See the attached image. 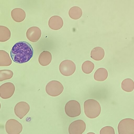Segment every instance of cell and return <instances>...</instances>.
<instances>
[{
	"label": "cell",
	"instance_id": "6da1fadb",
	"mask_svg": "<svg viewBox=\"0 0 134 134\" xmlns=\"http://www.w3.org/2000/svg\"><path fill=\"white\" fill-rule=\"evenodd\" d=\"M33 53V48L29 43L21 41L16 42L13 47L10 55L14 62L22 64L28 62L32 57Z\"/></svg>",
	"mask_w": 134,
	"mask_h": 134
},
{
	"label": "cell",
	"instance_id": "7a4b0ae2",
	"mask_svg": "<svg viewBox=\"0 0 134 134\" xmlns=\"http://www.w3.org/2000/svg\"><path fill=\"white\" fill-rule=\"evenodd\" d=\"M85 113L86 116L90 119L95 118L100 115L101 111L100 104L96 100L88 99L84 103Z\"/></svg>",
	"mask_w": 134,
	"mask_h": 134
},
{
	"label": "cell",
	"instance_id": "3957f363",
	"mask_svg": "<svg viewBox=\"0 0 134 134\" xmlns=\"http://www.w3.org/2000/svg\"><path fill=\"white\" fill-rule=\"evenodd\" d=\"M118 130L119 134H134V119H124L118 124Z\"/></svg>",
	"mask_w": 134,
	"mask_h": 134
},
{
	"label": "cell",
	"instance_id": "277c9868",
	"mask_svg": "<svg viewBox=\"0 0 134 134\" xmlns=\"http://www.w3.org/2000/svg\"><path fill=\"white\" fill-rule=\"evenodd\" d=\"M65 111L66 114L70 117L78 116L81 113L80 104L76 100H69L65 105Z\"/></svg>",
	"mask_w": 134,
	"mask_h": 134
},
{
	"label": "cell",
	"instance_id": "5b68a950",
	"mask_svg": "<svg viewBox=\"0 0 134 134\" xmlns=\"http://www.w3.org/2000/svg\"><path fill=\"white\" fill-rule=\"evenodd\" d=\"M64 87L59 81L52 80L49 82L46 87V93L53 97L58 96L60 95L64 90Z\"/></svg>",
	"mask_w": 134,
	"mask_h": 134
},
{
	"label": "cell",
	"instance_id": "8992f818",
	"mask_svg": "<svg viewBox=\"0 0 134 134\" xmlns=\"http://www.w3.org/2000/svg\"><path fill=\"white\" fill-rule=\"evenodd\" d=\"M59 70L61 73L65 76L71 75L75 72L76 70V65L72 61L65 60L60 63Z\"/></svg>",
	"mask_w": 134,
	"mask_h": 134
},
{
	"label": "cell",
	"instance_id": "52a82bcc",
	"mask_svg": "<svg viewBox=\"0 0 134 134\" xmlns=\"http://www.w3.org/2000/svg\"><path fill=\"white\" fill-rule=\"evenodd\" d=\"M7 132L8 134H19L22 131L23 126L18 121L14 119H10L5 125Z\"/></svg>",
	"mask_w": 134,
	"mask_h": 134
},
{
	"label": "cell",
	"instance_id": "ba28073f",
	"mask_svg": "<svg viewBox=\"0 0 134 134\" xmlns=\"http://www.w3.org/2000/svg\"><path fill=\"white\" fill-rule=\"evenodd\" d=\"M86 125L82 120H78L73 121L70 125L68 132L70 134H81L85 131Z\"/></svg>",
	"mask_w": 134,
	"mask_h": 134
},
{
	"label": "cell",
	"instance_id": "9c48e42d",
	"mask_svg": "<svg viewBox=\"0 0 134 134\" xmlns=\"http://www.w3.org/2000/svg\"><path fill=\"white\" fill-rule=\"evenodd\" d=\"M15 90V87L12 83H5L0 87V96L3 99H7L11 97Z\"/></svg>",
	"mask_w": 134,
	"mask_h": 134
},
{
	"label": "cell",
	"instance_id": "30bf717a",
	"mask_svg": "<svg viewBox=\"0 0 134 134\" xmlns=\"http://www.w3.org/2000/svg\"><path fill=\"white\" fill-rule=\"evenodd\" d=\"M29 104L25 102H20L17 103L14 107L15 114L20 119H22L28 112L30 110Z\"/></svg>",
	"mask_w": 134,
	"mask_h": 134
},
{
	"label": "cell",
	"instance_id": "8fae6325",
	"mask_svg": "<svg viewBox=\"0 0 134 134\" xmlns=\"http://www.w3.org/2000/svg\"><path fill=\"white\" fill-rule=\"evenodd\" d=\"M26 36L30 41L35 42L40 39L41 35V31L40 29L37 26L30 27L26 32Z\"/></svg>",
	"mask_w": 134,
	"mask_h": 134
},
{
	"label": "cell",
	"instance_id": "7c38bea8",
	"mask_svg": "<svg viewBox=\"0 0 134 134\" xmlns=\"http://www.w3.org/2000/svg\"><path fill=\"white\" fill-rule=\"evenodd\" d=\"M49 27L54 30L60 29L63 26V21L62 18L58 15H54L49 19L48 22Z\"/></svg>",
	"mask_w": 134,
	"mask_h": 134
},
{
	"label": "cell",
	"instance_id": "4fadbf2b",
	"mask_svg": "<svg viewBox=\"0 0 134 134\" xmlns=\"http://www.w3.org/2000/svg\"><path fill=\"white\" fill-rule=\"evenodd\" d=\"M11 16L12 19L17 22H21L25 18L26 14L24 11L20 8H15L11 12Z\"/></svg>",
	"mask_w": 134,
	"mask_h": 134
},
{
	"label": "cell",
	"instance_id": "5bb4252c",
	"mask_svg": "<svg viewBox=\"0 0 134 134\" xmlns=\"http://www.w3.org/2000/svg\"><path fill=\"white\" fill-rule=\"evenodd\" d=\"M52 59V55L50 52L47 51H43L40 54L38 61L41 65L46 66L51 63Z\"/></svg>",
	"mask_w": 134,
	"mask_h": 134
},
{
	"label": "cell",
	"instance_id": "9a60e30c",
	"mask_svg": "<svg viewBox=\"0 0 134 134\" xmlns=\"http://www.w3.org/2000/svg\"><path fill=\"white\" fill-rule=\"evenodd\" d=\"M105 52L104 49L102 47H97L94 48L91 51V57L94 60L99 61L102 60L104 57Z\"/></svg>",
	"mask_w": 134,
	"mask_h": 134
},
{
	"label": "cell",
	"instance_id": "2e32d148",
	"mask_svg": "<svg viewBox=\"0 0 134 134\" xmlns=\"http://www.w3.org/2000/svg\"><path fill=\"white\" fill-rule=\"evenodd\" d=\"M108 75L107 70L104 68H100L97 69L94 73V77L96 81H103L106 80Z\"/></svg>",
	"mask_w": 134,
	"mask_h": 134
},
{
	"label": "cell",
	"instance_id": "e0dca14e",
	"mask_svg": "<svg viewBox=\"0 0 134 134\" xmlns=\"http://www.w3.org/2000/svg\"><path fill=\"white\" fill-rule=\"evenodd\" d=\"M12 63V60L8 53L3 50H0V66H9Z\"/></svg>",
	"mask_w": 134,
	"mask_h": 134
},
{
	"label": "cell",
	"instance_id": "ac0fdd59",
	"mask_svg": "<svg viewBox=\"0 0 134 134\" xmlns=\"http://www.w3.org/2000/svg\"><path fill=\"white\" fill-rule=\"evenodd\" d=\"M121 86L122 89L124 91L131 92L134 89V82L131 79H126L122 81Z\"/></svg>",
	"mask_w": 134,
	"mask_h": 134
},
{
	"label": "cell",
	"instance_id": "d6986e66",
	"mask_svg": "<svg viewBox=\"0 0 134 134\" xmlns=\"http://www.w3.org/2000/svg\"><path fill=\"white\" fill-rule=\"evenodd\" d=\"M11 32L6 26H0V41L5 42L8 40L11 37Z\"/></svg>",
	"mask_w": 134,
	"mask_h": 134
},
{
	"label": "cell",
	"instance_id": "ffe728a7",
	"mask_svg": "<svg viewBox=\"0 0 134 134\" xmlns=\"http://www.w3.org/2000/svg\"><path fill=\"white\" fill-rule=\"evenodd\" d=\"M82 12L80 8L77 6H74L70 8L69 12V15L72 19L77 20L82 16Z\"/></svg>",
	"mask_w": 134,
	"mask_h": 134
},
{
	"label": "cell",
	"instance_id": "44dd1931",
	"mask_svg": "<svg viewBox=\"0 0 134 134\" xmlns=\"http://www.w3.org/2000/svg\"><path fill=\"white\" fill-rule=\"evenodd\" d=\"M94 67V64L91 61L87 60L83 62L82 65V69L83 71L86 74L91 73Z\"/></svg>",
	"mask_w": 134,
	"mask_h": 134
},
{
	"label": "cell",
	"instance_id": "7402d4cb",
	"mask_svg": "<svg viewBox=\"0 0 134 134\" xmlns=\"http://www.w3.org/2000/svg\"><path fill=\"white\" fill-rule=\"evenodd\" d=\"M13 75V72L10 70H3L0 71V81L9 79Z\"/></svg>",
	"mask_w": 134,
	"mask_h": 134
},
{
	"label": "cell",
	"instance_id": "603a6c76",
	"mask_svg": "<svg viewBox=\"0 0 134 134\" xmlns=\"http://www.w3.org/2000/svg\"><path fill=\"white\" fill-rule=\"evenodd\" d=\"M100 134H115L114 128L111 126H107L102 128L100 131Z\"/></svg>",
	"mask_w": 134,
	"mask_h": 134
},
{
	"label": "cell",
	"instance_id": "cb8c5ba5",
	"mask_svg": "<svg viewBox=\"0 0 134 134\" xmlns=\"http://www.w3.org/2000/svg\"><path fill=\"white\" fill-rule=\"evenodd\" d=\"M87 134H95V133L92 132H90L88 133Z\"/></svg>",
	"mask_w": 134,
	"mask_h": 134
}]
</instances>
